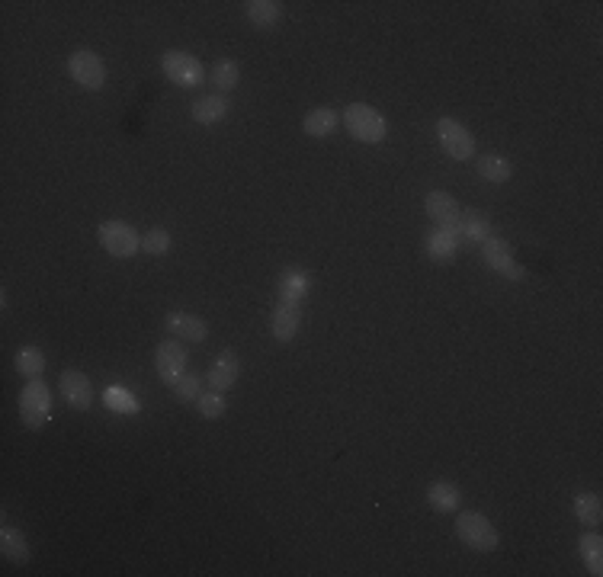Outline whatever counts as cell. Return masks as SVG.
I'll list each match as a JSON object with an SVG mask.
<instances>
[{"mask_svg":"<svg viewBox=\"0 0 603 577\" xmlns=\"http://www.w3.org/2000/svg\"><path fill=\"white\" fill-rule=\"evenodd\" d=\"M578 552H581L584 564L594 577L603 574V539L600 532H588V536L578 539Z\"/></svg>","mask_w":603,"mask_h":577,"instance_id":"cell-26","label":"cell"},{"mask_svg":"<svg viewBox=\"0 0 603 577\" xmlns=\"http://www.w3.org/2000/svg\"><path fill=\"white\" fill-rule=\"evenodd\" d=\"M103 404H106L109 411H116V414H138V411H142L136 394L119 385H109L106 392H103Z\"/></svg>","mask_w":603,"mask_h":577,"instance_id":"cell-28","label":"cell"},{"mask_svg":"<svg viewBox=\"0 0 603 577\" xmlns=\"http://www.w3.org/2000/svg\"><path fill=\"white\" fill-rule=\"evenodd\" d=\"M96 238H100L103 251H106L109 257H116V260H129V257H136V254L142 251V238H138V231L132 228L129 222H123V218H109V222H103L100 231H96Z\"/></svg>","mask_w":603,"mask_h":577,"instance_id":"cell-3","label":"cell"},{"mask_svg":"<svg viewBox=\"0 0 603 577\" xmlns=\"http://www.w3.org/2000/svg\"><path fill=\"white\" fill-rule=\"evenodd\" d=\"M228 113H231V103H228V96H222V94L199 96V100L190 106L193 123H199V125H218V123H225V119H228Z\"/></svg>","mask_w":603,"mask_h":577,"instance_id":"cell-15","label":"cell"},{"mask_svg":"<svg viewBox=\"0 0 603 577\" xmlns=\"http://www.w3.org/2000/svg\"><path fill=\"white\" fill-rule=\"evenodd\" d=\"M170 388H174V398L176 401L190 404V401H199V392H203V379H199L196 373H184Z\"/></svg>","mask_w":603,"mask_h":577,"instance_id":"cell-29","label":"cell"},{"mask_svg":"<svg viewBox=\"0 0 603 577\" xmlns=\"http://www.w3.org/2000/svg\"><path fill=\"white\" fill-rule=\"evenodd\" d=\"M170 244H174V238H170L167 228H151L142 238V251L151 254V257H164L170 251Z\"/></svg>","mask_w":603,"mask_h":577,"instance_id":"cell-31","label":"cell"},{"mask_svg":"<svg viewBox=\"0 0 603 577\" xmlns=\"http://www.w3.org/2000/svg\"><path fill=\"white\" fill-rule=\"evenodd\" d=\"M481 257H485V264H488L497 276L510 279V283H520V279L527 276V270L517 264L514 251H510V244L504 238H495V234H491V238L481 244Z\"/></svg>","mask_w":603,"mask_h":577,"instance_id":"cell-9","label":"cell"},{"mask_svg":"<svg viewBox=\"0 0 603 577\" xmlns=\"http://www.w3.org/2000/svg\"><path fill=\"white\" fill-rule=\"evenodd\" d=\"M52 417V388L45 379H29L20 392V421L29 430H42Z\"/></svg>","mask_w":603,"mask_h":577,"instance_id":"cell-4","label":"cell"},{"mask_svg":"<svg viewBox=\"0 0 603 577\" xmlns=\"http://www.w3.org/2000/svg\"><path fill=\"white\" fill-rule=\"evenodd\" d=\"M453 234L459 241H472V244H485V241L495 234L491 231V222H488V215L485 212H478V209H466V212H459V218H456V224H453Z\"/></svg>","mask_w":603,"mask_h":577,"instance_id":"cell-10","label":"cell"},{"mask_svg":"<svg viewBox=\"0 0 603 577\" xmlns=\"http://www.w3.org/2000/svg\"><path fill=\"white\" fill-rule=\"evenodd\" d=\"M298 324H302V305H289V302H279L270 314V333L276 343H289L296 337Z\"/></svg>","mask_w":603,"mask_h":577,"instance_id":"cell-14","label":"cell"},{"mask_svg":"<svg viewBox=\"0 0 603 577\" xmlns=\"http://www.w3.org/2000/svg\"><path fill=\"white\" fill-rule=\"evenodd\" d=\"M14 363L16 373L26 375V379H42V373H45V353H42L39 346H20Z\"/></svg>","mask_w":603,"mask_h":577,"instance_id":"cell-24","label":"cell"},{"mask_svg":"<svg viewBox=\"0 0 603 577\" xmlns=\"http://www.w3.org/2000/svg\"><path fill=\"white\" fill-rule=\"evenodd\" d=\"M237 375H241V360H237V353L225 350V353L216 356V363H212L206 382H209L212 392H228V388L237 382Z\"/></svg>","mask_w":603,"mask_h":577,"instance_id":"cell-16","label":"cell"},{"mask_svg":"<svg viewBox=\"0 0 603 577\" xmlns=\"http://www.w3.org/2000/svg\"><path fill=\"white\" fill-rule=\"evenodd\" d=\"M161 68H164V77H167L170 84H176V87H199V84H203V75H206L203 62H199L196 55L180 52V48L164 52Z\"/></svg>","mask_w":603,"mask_h":577,"instance_id":"cell-6","label":"cell"},{"mask_svg":"<svg viewBox=\"0 0 603 577\" xmlns=\"http://www.w3.org/2000/svg\"><path fill=\"white\" fill-rule=\"evenodd\" d=\"M424 209H427V215L437 222V228H449L453 231L456 218H459V203H456V196H449L447 190H434L427 193V199H424Z\"/></svg>","mask_w":603,"mask_h":577,"instance_id":"cell-17","label":"cell"},{"mask_svg":"<svg viewBox=\"0 0 603 577\" xmlns=\"http://www.w3.org/2000/svg\"><path fill=\"white\" fill-rule=\"evenodd\" d=\"M337 113H334L331 106H318V109H312V113L306 115V123H302V129H306V135H312V138H327L331 135L334 129H337Z\"/></svg>","mask_w":603,"mask_h":577,"instance_id":"cell-23","label":"cell"},{"mask_svg":"<svg viewBox=\"0 0 603 577\" xmlns=\"http://www.w3.org/2000/svg\"><path fill=\"white\" fill-rule=\"evenodd\" d=\"M456 536H459L462 545H468L472 552H485V555L495 552L497 542H501V536H497L488 516L475 513V510H466V513L456 516Z\"/></svg>","mask_w":603,"mask_h":577,"instance_id":"cell-2","label":"cell"},{"mask_svg":"<svg viewBox=\"0 0 603 577\" xmlns=\"http://www.w3.org/2000/svg\"><path fill=\"white\" fill-rule=\"evenodd\" d=\"M245 14H247V20H251V26L270 29L283 20V4H279V0H247Z\"/></svg>","mask_w":603,"mask_h":577,"instance_id":"cell-20","label":"cell"},{"mask_svg":"<svg viewBox=\"0 0 603 577\" xmlns=\"http://www.w3.org/2000/svg\"><path fill=\"white\" fill-rule=\"evenodd\" d=\"M344 125L357 142L363 144H382L388 135L386 119L379 115V109H373L369 103H350L344 109Z\"/></svg>","mask_w":603,"mask_h":577,"instance_id":"cell-1","label":"cell"},{"mask_svg":"<svg viewBox=\"0 0 603 577\" xmlns=\"http://www.w3.org/2000/svg\"><path fill=\"white\" fill-rule=\"evenodd\" d=\"M424 247H427L430 260H437V264H447V260L456 257V251H459V238H456L449 228H434L424 234Z\"/></svg>","mask_w":603,"mask_h":577,"instance_id":"cell-18","label":"cell"},{"mask_svg":"<svg viewBox=\"0 0 603 577\" xmlns=\"http://www.w3.org/2000/svg\"><path fill=\"white\" fill-rule=\"evenodd\" d=\"M437 138H440V148L447 151V157L453 161H468L475 154V138L459 119L453 115H443L440 123H437Z\"/></svg>","mask_w":603,"mask_h":577,"instance_id":"cell-7","label":"cell"},{"mask_svg":"<svg viewBox=\"0 0 603 577\" xmlns=\"http://www.w3.org/2000/svg\"><path fill=\"white\" fill-rule=\"evenodd\" d=\"M186 346L180 343L176 337L170 340H161L155 350V369H157V379L164 382V385H174L180 375L186 373Z\"/></svg>","mask_w":603,"mask_h":577,"instance_id":"cell-8","label":"cell"},{"mask_svg":"<svg viewBox=\"0 0 603 577\" xmlns=\"http://www.w3.org/2000/svg\"><path fill=\"white\" fill-rule=\"evenodd\" d=\"M478 177L485 180V184H508L510 177H514V161H508L504 154H481L478 161Z\"/></svg>","mask_w":603,"mask_h":577,"instance_id":"cell-21","label":"cell"},{"mask_svg":"<svg viewBox=\"0 0 603 577\" xmlns=\"http://www.w3.org/2000/svg\"><path fill=\"white\" fill-rule=\"evenodd\" d=\"M276 293H279V302H289V305H302V302L308 299V293H312V276H308L306 270H283L276 279Z\"/></svg>","mask_w":603,"mask_h":577,"instance_id":"cell-12","label":"cell"},{"mask_svg":"<svg viewBox=\"0 0 603 577\" xmlns=\"http://www.w3.org/2000/svg\"><path fill=\"white\" fill-rule=\"evenodd\" d=\"M196 404L206 421H218V417H225V411H228V401H225L222 392H203Z\"/></svg>","mask_w":603,"mask_h":577,"instance_id":"cell-30","label":"cell"},{"mask_svg":"<svg viewBox=\"0 0 603 577\" xmlns=\"http://www.w3.org/2000/svg\"><path fill=\"white\" fill-rule=\"evenodd\" d=\"M68 75H71V81H75L77 87L90 90V94H96V90L106 87V65H103L100 55L90 52V48L71 52V58H68Z\"/></svg>","mask_w":603,"mask_h":577,"instance_id":"cell-5","label":"cell"},{"mask_svg":"<svg viewBox=\"0 0 603 577\" xmlns=\"http://www.w3.org/2000/svg\"><path fill=\"white\" fill-rule=\"evenodd\" d=\"M167 331L174 333L176 340H193V343H206L209 340V324L196 314H186V312H170L164 318Z\"/></svg>","mask_w":603,"mask_h":577,"instance_id":"cell-13","label":"cell"},{"mask_svg":"<svg viewBox=\"0 0 603 577\" xmlns=\"http://www.w3.org/2000/svg\"><path fill=\"white\" fill-rule=\"evenodd\" d=\"M237 81H241V68H237V62H231V58H218V62L212 65V87H216L222 96H228L231 90L237 87Z\"/></svg>","mask_w":603,"mask_h":577,"instance_id":"cell-25","label":"cell"},{"mask_svg":"<svg viewBox=\"0 0 603 577\" xmlns=\"http://www.w3.org/2000/svg\"><path fill=\"white\" fill-rule=\"evenodd\" d=\"M0 552H4V558L14 564H26L29 555H33L26 536H23L16 526H4V530H0Z\"/></svg>","mask_w":603,"mask_h":577,"instance_id":"cell-22","label":"cell"},{"mask_svg":"<svg viewBox=\"0 0 603 577\" xmlns=\"http://www.w3.org/2000/svg\"><path fill=\"white\" fill-rule=\"evenodd\" d=\"M58 388H62L65 401H68L75 411H90V408H94V385H90V379L84 373H75V369L62 373V382H58Z\"/></svg>","mask_w":603,"mask_h":577,"instance_id":"cell-11","label":"cell"},{"mask_svg":"<svg viewBox=\"0 0 603 577\" xmlns=\"http://www.w3.org/2000/svg\"><path fill=\"white\" fill-rule=\"evenodd\" d=\"M427 503L437 513H456L462 503V491L456 482H434L427 488Z\"/></svg>","mask_w":603,"mask_h":577,"instance_id":"cell-19","label":"cell"},{"mask_svg":"<svg viewBox=\"0 0 603 577\" xmlns=\"http://www.w3.org/2000/svg\"><path fill=\"white\" fill-rule=\"evenodd\" d=\"M575 516L584 526H600L603 520V501L594 494V491H584V494L575 497Z\"/></svg>","mask_w":603,"mask_h":577,"instance_id":"cell-27","label":"cell"}]
</instances>
